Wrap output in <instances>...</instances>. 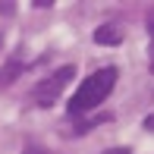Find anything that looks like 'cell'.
Wrapping results in <instances>:
<instances>
[{"instance_id":"cell-1","label":"cell","mask_w":154,"mask_h":154,"mask_svg":"<svg viewBox=\"0 0 154 154\" xmlns=\"http://www.w3.org/2000/svg\"><path fill=\"white\" fill-rule=\"evenodd\" d=\"M113 85H116V69H113V66L97 69V72H91L79 88H75V94L69 97L66 110H69L72 116H82V113H88V110H94L104 97L113 91Z\"/></svg>"},{"instance_id":"cell-2","label":"cell","mask_w":154,"mask_h":154,"mask_svg":"<svg viewBox=\"0 0 154 154\" xmlns=\"http://www.w3.org/2000/svg\"><path fill=\"white\" fill-rule=\"evenodd\" d=\"M72 75H75V66H63V69H57V72H54L51 79L38 82V88H35V101H38L41 107H51V104L60 97L63 85H66V82L72 79Z\"/></svg>"},{"instance_id":"cell-3","label":"cell","mask_w":154,"mask_h":154,"mask_svg":"<svg viewBox=\"0 0 154 154\" xmlns=\"http://www.w3.org/2000/svg\"><path fill=\"white\" fill-rule=\"evenodd\" d=\"M94 41L101 47H116L123 41V32L116 29V25H97V29H94Z\"/></svg>"},{"instance_id":"cell-4","label":"cell","mask_w":154,"mask_h":154,"mask_svg":"<svg viewBox=\"0 0 154 154\" xmlns=\"http://www.w3.org/2000/svg\"><path fill=\"white\" fill-rule=\"evenodd\" d=\"M19 72H22V63H19V60H13L10 66H3V72H0V85H6V82H13V79H16Z\"/></svg>"},{"instance_id":"cell-5","label":"cell","mask_w":154,"mask_h":154,"mask_svg":"<svg viewBox=\"0 0 154 154\" xmlns=\"http://www.w3.org/2000/svg\"><path fill=\"white\" fill-rule=\"evenodd\" d=\"M148 35H151V38H154V10L148 13Z\"/></svg>"},{"instance_id":"cell-6","label":"cell","mask_w":154,"mask_h":154,"mask_svg":"<svg viewBox=\"0 0 154 154\" xmlns=\"http://www.w3.org/2000/svg\"><path fill=\"white\" fill-rule=\"evenodd\" d=\"M104 154H129V148H110V151H104Z\"/></svg>"},{"instance_id":"cell-7","label":"cell","mask_w":154,"mask_h":154,"mask_svg":"<svg viewBox=\"0 0 154 154\" xmlns=\"http://www.w3.org/2000/svg\"><path fill=\"white\" fill-rule=\"evenodd\" d=\"M25 154H51V151H44V148H25Z\"/></svg>"},{"instance_id":"cell-8","label":"cell","mask_w":154,"mask_h":154,"mask_svg":"<svg viewBox=\"0 0 154 154\" xmlns=\"http://www.w3.org/2000/svg\"><path fill=\"white\" fill-rule=\"evenodd\" d=\"M13 10H16L13 3H0V13H13Z\"/></svg>"},{"instance_id":"cell-9","label":"cell","mask_w":154,"mask_h":154,"mask_svg":"<svg viewBox=\"0 0 154 154\" xmlns=\"http://www.w3.org/2000/svg\"><path fill=\"white\" fill-rule=\"evenodd\" d=\"M148 69L154 72V41H151V63H148Z\"/></svg>"},{"instance_id":"cell-10","label":"cell","mask_w":154,"mask_h":154,"mask_svg":"<svg viewBox=\"0 0 154 154\" xmlns=\"http://www.w3.org/2000/svg\"><path fill=\"white\" fill-rule=\"evenodd\" d=\"M145 126H148V129H154V116H148V120H145Z\"/></svg>"}]
</instances>
